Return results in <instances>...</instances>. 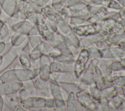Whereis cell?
<instances>
[{
  "label": "cell",
  "instance_id": "cell-1",
  "mask_svg": "<svg viewBox=\"0 0 125 111\" xmlns=\"http://www.w3.org/2000/svg\"><path fill=\"white\" fill-rule=\"evenodd\" d=\"M36 76L31 69L15 68L5 71L0 76V81L2 83L23 82L33 80Z\"/></svg>",
  "mask_w": 125,
  "mask_h": 111
},
{
  "label": "cell",
  "instance_id": "cell-2",
  "mask_svg": "<svg viewBox=\"0 0 125 111\" xmlns=\"http://www.w3.org/2000/svg\"><path fill=\"white\" fill-rule=\"evenodd\" d=\"M21 20L26 19L30 15L41 13V7L33 0H15Z\"/></svg>",
  "mask_w": 125,
  "mask_h": 111
},
{
  "label": "cell",
  "instance_id": "cell-3",
  "mask_svg": "<svg viewBox=\"0 0 125 111\" xmlns=\"http://www.w3.org/2000/svg\"><path fill=\"white\" fill-rule=\"evenodd\" d=\"M28 44V41L27 39L24 43L20 46H12L8 51L2 56V63L0 67V73L7 69L13 63Z\"/></svg>",
  "mask_w": 125,
  "mask_h": 111
},
{
  "label": "cell",
  "instance_id": "cell-4",
  "mask_svg": "<svg viewBox=\"0 0 125 111\" xmlns=\"http://www.w3.org/2000/svg\"><path fill=\"white\" fill-rule=\"evenodd\" d=\"M10 29L14 32L24 34L27 36L39 34L36 25L27 20H21L13 23L10 26Z\"/></svg>",
  "mask_w": 125,
  "mask_h": 111
},
{
  "label": "cell",
  "instance_id": "cell-5",
  "mask_svg": "<svg viewBox=\"0 0 125 111\" xmlns=\"http://www.w3.org/2000/svg\"><path fill=\"white\" fill-rule=\"evenodd\" d=\"M20 103L25 108L28 109H39L47 106V101L38 96H30L28 98L20 100Z\"/></svg>",
  "mask_w": 125,
  "mask_h": 111
},
{
  "label": "cell",
  "instance_id": "cell-6",
  "mask_svg": "<svg viewBox=\"0 0 125 111\" xmlns=\"http://www.w3.org/2000/svg\"><path fill=\"white\" fill-rule=\"evenodd\" d=\"M0 6L2 11L11 18H20V13L15 0H0Z\"/></svg>",
  "mask_w": 125,
  "mask_h": 111
},
{
  "label": "cell",
  "instance_id": "cell-7",
  "mask_svg": "<svg viewBox=\"0 0 125 111\" xmlns=\"http://www.w3.org/2000/svg\"><path fill=\"white\" fill-rule=\"evenodd\" d=\"M22 83H7L0 84V95L4 96L15 94L22 87Z\"/></svg>",
  "mask_w": 125,
  "mask_h": 111
},
{
  "label": "cell",
  "instance_id": "cell-8",
  "mask_svg": "<svg viewBox=\"0 0 125 111\" xmlns=\"http://www.w3.org/2000/svg\"><path fill=\"white\" fill-rule=\"evenodd\" d=\"M10 95H4L3 97L4 104L9 109L14 111H24L27 110L25 109L26 108L21 106L16 100Z\"/></svg>",
  "mask_w": 125,
  "mask_h": 111
},
{
  "label": "cell",
  "instance_id": "cell-9",
  "mask_svg": "<svg viewBox=\"0 0 125 111\" xmlns=\"http://www.w3.org/2000/svg\"><path fill=\"white\" fill-rule=\"evenodd\" d=\"M28 36L26 35L14 32L10 39V42L12 46H18L22 44L27 39Z\"/></svg>",
  "mask_w": 125,
  "mask_h": 111
},
{
  "label": "cell",
  "instance_id": "cell-10",
  "mask_svg": "<svg viewBox=\"0 0 125 111\" xmlns=\"http://www.w3.org/2000/svg\"><path fill=\"white\" fill-rule=\"evenodd\" d=\"M22 86L30 96H37V89L33 80L22 82Z\"/></svg>",
  "mask_w": 125,
  "mask_h": 111
},
{
  "label": "cell",
  "instance_id": "cell-11",
  "mask_svg": "<svg viewBox=\"0 0 125 111\" xmlns=\"http://www.w3.org/2000/svg\"><path fill=\"white\" fill-rule=\"evenodd\" d=\"M18 58L19 62L23 68L31 69V60H30L29 56L26 53L21 52L19 54Z\"/></svg>",
  "mask_w": 125,
  "mask_h": 111
},
{
  "label": "cell",
  "instance_id": "cell-12",
  "mask_svg": "<svg viewBox=\"0 0 125 111\" xmlns=\"http://www.w3.org/2000/svg\"><path fill=\"white\" fill-rule=\"evenodd\" d=\"M45 81L44 79L41 78H38L34 81L37 90L43 92L47 91L48 87L47 83Z\"/></svg>",
  "mask_w": 125,
  "mask_h": 111
},
{
  "label": "cell",
  "instance_id": "cell-13",
  "mask_svg": "<svg viewBox=\"0 0 125 111\" xmlns=\"http://www.w3.org/2000/svg\"><path fill=\"white\" fill-rule=\"evenodd\" d=\"M10 35V29L7 23H4L0 29V41L6 40Z\"/></svg>",
  "mask_w": 125,
  "mask_h": 111
},
{
  "label": "cell",
  "instance_id": "cell-14",
  "mask_svg": "<svg viewBox=\"0 0 125 111\" xmlns=\"http://www.w3.org/2000/svg\"><path fill=\"white\" fill-rule=\"evenodd\" d=\"M27 39L28 44H30L32 48L36 47L42 42V40L38 35L28 36Z\"/></svg>",
  "mask_w": 125,
  "mask_h": 111
},
{
  "label": "cell",
  "instance_id": "cell-15",
  "mask_svg": "<svg viewBox=\"0 0 125 111\" xmlns=\"http://www.w3.org/2000/svg\"><path fill=\"white\" fill-rule=\"evenodd\" d=\"M18 96L20 100L25 99L28 97L30 96V95L28 92V91L23 88L22 87L18 91Z\"/></svg>",
  "mask_w": 125,
  "mask_h": 111
},
{
  "label": "cell",
  "instance_id": "cell-16",
  "mask_svg": "<svg viewBox=\"0 0 125 111\" xmlns=\"http://www.w3.org/2000/svg\"><path fill=\"white\" fill-rule=\"evenodd\" d=\"M11 19V17H10L9 16H8L7 14H6L4 12H1L0 15V20L2 22L7 23Z\"/></svg>",
  "mask_w": 125,
  "mask_h": 111
},
{
  "label": "cell",
  "instance_id": "cell-17",
  "mask_svg": "<svg viewBox=\"0 0 125 111\" xmlns=\"http://www.w3.org/2000/svg\"><path fill=\"white\" fill-rule=\"evenodd\" d=\"M35 1L36 2V3H37V4L40 7H42L44 6H45V5L50 0H35Z\"/></svg>",
  "mask_w": 125,
  "mask_h": 111
},
{
  "label": "cell",
  "instance_id": "cell-18",
  "mask_svg": "<svg viewBox=\"0 0 125 111\" xmlns=\"http://www.w3.org/2000/svg\"><path fill=\"white\" fill-rule=\"evenodd\" d=\"M63 0H52V6L54 8H57L62 4Z\"/></svg>",
  "mask_w": 125,
  "mask_h": 111
},
{
  "label": "cell",
  "instance_id": "cell-19",
  "mask_svg": "<svg viewBox=\"0 0 125 111\" xmlns=\"http://www.w3.org/2000/svg\"><path fill=\"white\" fill-rule=\"evenodd\" d=\"M6 45L5 44L3 41H0V55L5 50Z\"/></svg>",
  "mask_w": 125,
  "mask_h": 111
},
{
  "label": "cell",
  "instance_id": "cell-20",
  "mask_svg": "<svg viewBox=\"0 0 125 111\" xmlns=\"http://www.w3.org/2000/svg\"><path fill=\"white\" fill-rule=\"evenodd\" d=\"M3 105H4V101H3V96L1 95H0V111H2Z\"/></svg>",
  "mask_w": 125,
  "mask_h": 111
},
{
  "label": "cell",
  "instance_id": "cell-21",
  "mask_svg": "<svg viewBox=\"0 0 125 111\" xmlns=\"http://www.w3.org/2000/svg\"><path fill=\"white\" fill-rule=\"evenodd\" d=\"M2 61V56L0 55V67L1 65Z\"/></svg>",
  "mask_w": 125,
  "mask_h": 111
},
{
  "label": "cell",
  "instance_id": "cell-22",
  "mask_svg": "<svg viewBox=\"0 0 125 111\" xmlns=\"http://www.w3.org/2000/svg\"><path fill=\"white\" fill-rule=\"evenodd\" d=\"M84 0L85 1L87 2H91V0Z\"/></svg>",
  "mask_w": 125,
  "mask_h": 111
},
{
  "label": "cell",
  "instance_id": "cell-23",
  "mask_svg": "<svg viewBox=\"0 0 125 111\" xmlns=\"http://www.w3.org/2000/svg\"><path fill=\"white\" fill-rule=\"evenodd\" d=\"M0 13H1V11H0Z\"/></svg>",
  "mask_w": 125,
  "mask_h": 111
},
{
  "label": "cell",
  "instance_id": "cell-24",
  "mask_svg": "<svg viewBox=\"0 0 125 111\" xmlns=\"http://www.w3.org/2000/svg\"></svg>",
  "mask_w": 125,
  "mask_h": 111
}]
</instances>
